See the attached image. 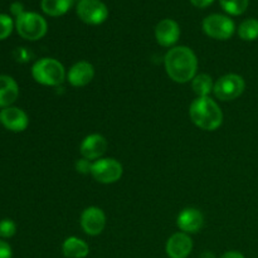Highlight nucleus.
Returning <instances> with one entry per match:
<instances>
[{
    "mask_svg": "<svg viewBox=\"0 0 258 258\" xmlns=\"http://www.w3.org/2000/svg\"><path fill=\"white\" fill-rule=\"evenodd\" d=\"M19 97V85L8 75H0V108L10 107Z\"/></svg>",
    "mask_w": 258,
    "mask_h": 258,
    "instance_id": "dca6fc26",
    "label": "nucleus"
},
{
    "mask_svg": "<svg viewBox=\"0 0 258 258\" xmlns=\"http://www.w3.org/2000/svg\"><path fill=\"white\" fill-rule=\"evenodd\" d=\"M0 258H13V249L4 239H0Z\"/></svg>",
    "mask_w": 258,
    "mask_h": 258,
    "instance_id": "393cba45",
    "label": "nucleus"
},
{
    "mask_svg": "<svg viewBox=\"0 0 258 258\" xmlns=\"http://www.w3.org/2000/svg\"><path fill=\"white\" fill-rule=\"evenodd\" d=\"M73 0H42L40 7L49 17H62L72 8Z\"/></svg>",
    "mask_w": 258,
    "mask_h": 258,
    "instance_id": "6ab92c4d",
    "label": "nucleus"
},
{
    "mask_svg": "<svg viewBox=\"0 0 258 258\" xmlns=\"http://www.w3.org/2000/svg\"><path fill=\"white\" fill-rule=\"evenodd\" d=\"M123 174L122 164L115 158H101L93 161L91 175L101 184L117 183Z\"/></svg>",
    "mask_w": 258,
    "mask_h": 258,
    "instance_id": "0eeeda50",
    "label": "nucleus"
},
{
    "mask_svg": "<svg viewBox=\"0 0 258 258\" xmlns=\"http://www.w3.org/2000/svg\"><path fill=\"white\" fill-rule=\"evenodd\" d=\"M62 253L66 258H86L90 254V246L82 238L71 236L63 241Z\"/></svg>",
    "mask_w": 258,
    "mask_h": 258,
    "instance_id": "f3484780",
    "label": "nucleus"
},
{
    "mask_svg": "<svg viewBox=\"0 0 258 258\" xmlns=\"http://www.w3.org/2000/svg\"><path fill=\"white\" fill-rule=\"evenodd\" d=\"M15 29L23 39L35 42L47 34L48 24L47 20L38 13L24 12L15 18Z\"/></svg>",
    "mask_w": 258,
    "mask_h": 258,
    "instance_id": "20e7f679",
    "label": "nucleus"
},
{
    "mask_svg": "<svg viewBox=\"0 0 258 258\" xmlns=\"http://www.w3.org/2000/svg\"><path fill=\"white\" fill-rule=\"evenodd\" d=\"M24 12H25L24 7H23V4L20 2H14L12 5H10V13H12V15H14L15 18L22 15Z\"/></svg>",
    "mask_w": 258,
    "mask_h": 258,
    "instance_id": "a878e982",
    "label": "nucleus"
},
{
    "mask_svg": "<svg viewBox=\"0 0 258 258\" xmlns=\"http://www.w3.org/2000/svg\"><path fill=\"white\" fill-rule=\"evenodd\" d=\"M201 258H217V257H216V254L213 253V252L206 251V252H203V253H202Z\"/></svg>",
    "mask_w": 258,
    "mask_h": 258,
    "instance_id": "c756f323",
    "label": "nucleus"
},
{
    "mask_svg": "<svg viewBox=\"0 0 258 258\" xmlns=\"http://www.w3.org/2000/svg\"><path fill=\"white\" fill-rule=\"evenodd\" d=\"M203 32L216 40H228L236 32V24L231 17L223 14H211L202 23Z\"/></svg>",
    "mask_w": 258,
    "mask_h": 258,
    "instance_id": "423d86ee",
    "label": "nucleus"
},
{
    "mask_svg": "<svg viewBox=\"0 0 258 258\" xmlns=\"http://www.w3.org/2000/svg\"><path fill=\"white\" fill-rule=\"evenodd\" d=\"M222 9L229 15H241L247 10L249 0H219Z\"/></svg>",
    "mask_w": 258,
    "mask_h": 258,
    "instance_id": "412c9836",
    "label": "nucleus"
},
{
    "mask_svg": "<svg viewBox=\"0 0 258 258\" xmlns=\"http://www.w3.org/2000/svg\"><path fill=\"white\" fill-rule=\"evenodd\" d=\"M180 38V27L174 19L160 20L155 27V39L159 45L165 48H173Z\"/></svg>",
    "mask_w": 258,
    "mask_h": 258,
    "instance_id": "f8f14e48",
    "label": "nucleus"
},
{
    "mask_svg": "<svg viewBox=\"0 0 258 258\" xmlns=\"http://www.w3.org/2000/svg\"><path fill=\"white\" fill-rule=\"evenodd\" d=\"M193 251V239L190 234L176 232L166 241L165 252L169 258H188Z\"/></svg>",
    "mask_w": 258,
    "mask_h": 258,
    "instance_id": "ddd939ff",
    "label": "nucleus"
},
{
    "mask_svg": "<svg viewBox=\"0 0 258 258\" xmlns=\"http://www.w3.org/2000/svg\"><path fill=\"white\" fill-rule=\"evenodd\" d=\"M17 233V224L13 219L4 218L0 221V239L12 238Z\"/></svg>",
    "mask_w": 258,
    "mask_h": 258,
    "instance_id": "5701e85b",
    "label": "nucleus"
},
{
    "mask_svg": "<svg viewBox=\"0 0 258 258\" xmlns=\"http://www.w3.org/2000/svg\"><path fill=\"white\" fill-rule=\"evenodd\" d=\"M239 38L246 42H253L258 39V19L256 18H248L239 24L237 29Z\"/></svg>",
    "mask_w": 258,
    "mask_h": 258,
    "instance_id": "aec40b11",
    "label": "nucleus"
},
{
    "mask_svg": "<svg viewBox=\"0 0 258 258\" xmlns=\"http://www.w3.org/2000/svg\"><path fill=\"white\" fill-rule=\"evenodd\" d=\"M0 123L10 133H23L29 126V117L20 107L10 106L0 110Z\"/></svg>",
    "mask_w": 258,
    "mask_h": 258,
    "instance_id": "9d476101",
    "label": "nucleus"
},
{
    "mask_svg": "<svg viewBox=\"0 0 258 258\" xmlns=\"http://www.w3.org/2000/svg\"><path fill=\"white\" fill-rule=\"evenodd\" d=\"M15 22L8 14H0V40H4L12 35Z\"/></svg>",
    "mask_w": 258,
    "mask_h": 258,
    "instance_id": "4be33fe9",
    "label": "nucleus"
},
{
    "mask_svg": "<svg viewBox=\"0 0 258 258\" xmlns=\"http://www.w3.org/2000/svg\"><path fill=\"white\" fill-rule=\"evenodd\" d=\"M219 258H246V257H244L243 253H241V252L238 251H228L226 252V253L222 254Z\"/></svg>",
    "mask_w": 258,
    "mask_h": 258,
    "instance_id": "c85d7f7f",
    "label": "nucleus"
},
{
    "mask_svg": "<svg viewBox=\"0 0 258 258\" xmlns=\"http://www.w3.org/2000/svg\"><path fill=\"white\" fill-rule=\"evenodd\" d=\"M191 88L197 97H211L214 88L213 78L207 73H199L191 81Z\"/></svg>",
    "mask_w": 258,
    "mask_h": 258,
    "instance_id": "a211bd4d",
    "label": "nucleus"
},
{
    "mask_svg": "<svg viewBox=\"0 0 258 258\" xmlns=\"http://www.w3.org/2000/svg\"><path fill=\"white\" fill-rule=\"evenodd\" d=\"M108 143L106 138L101 134H90L82 140L80 145V153L82 158L87 160L96 161L103 158L107 151Z\"/></svg>",
    "mask_w": 258,
    "mask_h": 258,
    "instance_id": "9b49d317",
    "label": "nucleus"
},
{
    "mask_svg": "<svg viewBox=\"0 0 258 258\" xmlns=\"http://www.w3.org/2000/svg\"><path fill=\"white\" fill-rule=\"evenodd\" d=\"M17 53L19 54L17 58L20 62H28L30 59V52H28L27 48H18Z\"/></svg>",
    "mask_w": 258,
    "mask_h": 258,
    "instance_id": "bb28decb",
    "label": "nucleus"
},
{
    "mask_svg": "<svg viewBox=\"0 0 258 258\" xmlns=\"http://www.w3.org/2000/svg\"><path fill=\"white\" fill-rule=\"evenodd\" d=\"M30 73L35 82L48 87H57L67 78L64 66L58 59L50 57H43L35 60Z\"/></svg>",
    "mask_w": 258,
    "mask_h": 258,
    "instance_id": "7ed1b4c3",
    "label": "nucleus"
},
{
    "mask_svg": "<svg viewBox=\"0 0 258 258\" xmlns=\"http://www.w3.org/2000/svg\"><path fill=\"white\" fill-rule=\"evenodd\" d=\"M214 0H190L191 4L194 5V7L199 8V9H204V8H208L209 5L213 3Z\"/></svg>",
    "mask_w": 258,
    "mask_h": 258,
    "instance_id": "cd10ccee",
    "label": "nucleus"
},
{
    "mask_svg": "<svg viewBox=\"0 0 258 258\" xmlns=\"http://www.w3.org/2000/svg\"><path fill=\"white\" fill-rule=\"evenodd\" d=\"M95 78V67L87 60H78L67 72V82L72 87H85Z\"/></svg>",
    "mask_w": 258,
    "mask_h": 258,
    "instance_id": "2eb2a0df",
    "label": "nucleus"
},
{
    "mask_svg": "<svg viewBox=\"0 0 258 258\" xmlns=\"http://www.w3.org/2000/svg\"><path fill=\"white\" fill-rule=\"evenodd\" d=\"M189 116L197 127L216 131L223 123V111L212 97H197L189 106Z\"/></svg>",
    "mask_w": 258,
    "mask_h": 258,
    "instance_id": "f03ea898",
    "label": "nucleus"
},
{
    "mask_svg": "<svg viewBox=\"0 0 258 258\" xmlns=\"http://www.w3.org/2000/svg\"><path fill=\"white\" fill-rule=\"evenodd\" d=\"M76 13L88 25H100L108 18V8L101 0H80L76 7Z\"/></svg>",
    "mask_w": 258,
    "mask_h": 258,
    "instance_id": "6e6552de",
    "label": "nucleus"
},
{
    "mask_svg": "<svg viewBox=\"0 0 258 258\" xmlns=\"http://www.w3.org/2000/svg\"><path fill=\"white\" fill-rule=\"evenodd\" d=\"M204 224V216L198 208L188 207L184 208L176 217V226L186 234L198 233Z\"/></svg>",
    "mask_w": 258,
    "mask_h": 258,
    "instance_id": "4468645a",
    "label": "nucleus"
},
{
    "mask_svg": "<svg viewBox=\"0 0 258 258\" xmlns=\"http://www.w3.org/2000/svg\"><path fill=\"white\" fill-rule=\"evenodd\" d=\"M92 163H93V161L87 160V159H85V158L78 159V160L76 161V164H75L76 171H77V173H80V174H82V175H87V174H91Z\"/></svg>",
    "mask_w": 258,
    "mask_h": 258,
    "instance_id": "b1692460",
    "label": "nucleus"
},
{
    "mask_svg": "<svg viewBox=\"0 0 258 258\" xmlns=\"http://www.w3.org/2000/svg\"><path fill=\"white\" fill-rule=\"evenodd\" d=\"M246 90V82L237 73H227L214 82L213 95L217 100L228 102L238 98Z\"/></svg>",
    "mask_w": 258,
    "mask_h": 258,
    "instance_id": "39448f33",
    "label": "nucleus"
},
{
    "mask_svg": "<svg viewBox=\"0 0 258 258\" xmlns=\"http://www.w3.org/2000/svg\"><path fill=\"white\" fill-rule=\"evenodd\" d=\"M166 75L176 83H188L198 73V58L194 50L186 45H175L166 52L164 57Z\"/></svg>",
    "mask_w": 258,
    "mask_h": 258,
    "instance_id": "f257e3e1",
    "label": "nucleus"
},
{
    "mask_svg": "<svg viewBox=\"0 0 258 258\" xmlns=\"http://www.w3.org/2000/svg\"><path fill=\"white\" fill-rule=\"evenodd\" d=\"M78 2H80V0H78Z\"/></svg>",
    "mask_w": 258,
    "mask_h": 258,
    "instance_id": "7c9ffc66",
    "label": "nucleus"
},
{
    "mask_svg": "<svg viewBox=\"0 0 258 258\" xmlns=\"http://www.w3.org/2000/svg\"><path fill=\"white\" fill-rule=\"evenodd\" d=\"M82 231L91 237H96L103 232L106 227V214L100 207L91 206L82 211L80 217Z\"/></svg>",
    "mask_w": 258,
    "mask_h": 258,
    "instance_id": "1a4fd4ad",
    "label": "nucleus"
}]
</instances>
